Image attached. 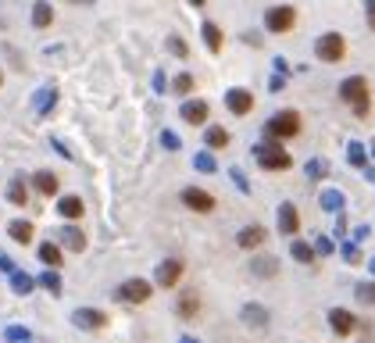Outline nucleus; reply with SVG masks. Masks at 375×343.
<instances>
[{"mask_svg": "<svg viewBox=\"0 0 375 343\" xmlns=\"http://www.w3.org/2000/svg\"><path fill=\"white\" fill-rule=\"evenodd\" d=\"M339 101H347V104L354 108L358 118H368V111H372V89H368V79H365V75L343 79V82H339Z\"/></svg>", "mask_w": 375, "mask_h": 343, "instance_id": "f257e3e1", "label": "nucleus"}, {"mask_svg": "<svg viewBox=\"0 0 375 343\" xmlns=\"http://www.w3.org/2000/svg\"><path fill=\"white\" fill-rule=\"evenodd\" d=\"M300 111H293V108H286V111H275L268 122H265V136L268 140H293V136H300Z\"/></svg>", "mask_w": 375, "mask_h": 343, "instance_id": "f03ea898", "label": "nucleus"}, {"mask_svg": "<svg viewBox=\"0 0 375 343\" xmlns=\"http://www.w3.org/2000/svg\"><path fill=\"white\" fill-rule=\"evenodd\" d=\"M254 154H258V165H261L265 172H286V168L293 165V158L283 150V143H279V140H268V143L254 147Z\"/></svg>", "mask_w": 375, "mask_h": 343, "instance_id": "7ed1b4c3", "label": "nucleus"}, {"mask_svg": "<svg viewBox=\"0 0 375 343\" xmlns=\"http://www.w3.org/2000/svg\"><path fill=\"white\" fill-rule=\"evenodd\" d=\"M315 57L325 61V65H339V61L347 57V40L339 33H322L318 43H315Z\"/></svg>", "mask_w": 375, "mask_h": 343, "instance_id": "20e7f679", "label": "nucleus"}, {"mask_svg": "<svg viewBox=\"0 0 375 343\" xmlns=\"http://www.w3.org/2000/svg\"><path fill=\"white\" fill-rule=\"evenodd\" d=\"M293 25H297V11L290 4H275L265 11V29L275 36H283V33H293Z\"/></svg>", "mask_w": 375, "mask_h": 343, "instance_id": "39448f33", "label": "nucleus"}, {"mask_svg": "<svg viewBox=\"0 0 375 343\" xmlns=\"http://www.w3.org/2000/svg\"><path fill=\"white\" fill-rule=\"evenodd\" d=\"M150 293H154V286L147 279H125L118 286V300H125V304H143V300H150Z\"/></svg>", "mask_w": 375, "mask_h": 343, "instance_id": "423d86ee", "label": "nucleus"}, {"mask_svg": "<svg viewBox=\"0 0 375 343\" xmlns=\"http://www.w3.org/2000/svg\"><path fill=\"white\" fill-rule=\"evenodd\" d=\"M226 108H229L236 118L250 115V111H254V93H250V89H243V86L229 89V93H226Z\"/></svg>", "mask_w": 375, "mask_h": 343, "instance_id": "0eeeda50", "label": "nucleus"}, {"mask_svg": "<svg viewBox=\"0 0 375 343\" xmlns=\"http://www.w3.org/2000/svg\"><path fill=\"white\" fill-rule=\"evenodd\" d=\"M182 204L190 211H214V197L207 190H197V186H186L182 190Z\"/></svg>", "mask_w": 375, "mask_h": 343, "instance_id": "6e6552de", "label": "nucleus"}, {"mask_svg": "<svg viewBox=\"0 0 375 343\" xmlns=\"http://www.w3.org/2000/svg\"><path fill=\"white\" fill-rule=\"evenodd\" d=\"M154 279H158V286H179V279H182V261L179 258H168V261H161L158 265V275H154Z\"/></svg>", "mask_w": 375, "mask_h": 343, "instance_id": "1a4fd4ad", "label": "nucleus"}, {"mask_svg": "<svg viewBox=\"0 0 375 343\" xmlns=\"http://www.w3.org/2000/svg\"><path fill=\"white\" fill-rule=\"evenodd\" d=\"M72 322L79 329H104L108 326V315H104V311H97V307H79L75 315H72Z\"/></svg>", "mask_w": 375, "mask_h": 343, "instance_id": "9d476101", "label": "nucleus"}, {"mask_svg": "<svg viewBox=\"0 0 375 343\" xmlns=\"http://www.w3.org/2000/svg\"><path fill=\"white\" fill-rule=\"evenodd\" d=\"M329 326H332V333H339V336H351V333L358 329V319L351 315L347 307H332V311H329Z\"/></svg>", "mask_w": 375, "mask_h": 343, "instance_id": "9b49d317", "label": "nucleus"}, {"mask_svg": "<svg viewBox=\"0 0 375 343\" xmlns=\"http://www.w3.org/2000/svg\"><path fill=\"white\" fill-rule=\"evenodd\" d=\"M179 115H182L186 126H204L207 115H211V108H207V101H186Z\"/></svg>", "mask_w": 375, "mask_h": 343, "instance_id": "f8f14e48", "label": "nucleus"}, {"mask_svg": "<svg viewBox=\"0 0 375 343\" xmlns=\"http://www.w3.org/2000/svg\"><path fill=\"white\" fill-rule=\"evenodd\" d=\"M279 229H283L286 236H297L300 233V214H297V207L290 200L279 204Z\"/></svg>", "mask_w": 375, "mask_h": 343, "instance_id": "ddd939ff", "label": "nucleus"}, {"mask_svg": "<svg viewBox=\"0 0 375 343\" xmlns=\"http://www.w3.org/2000/svg\"><path fill=\"white\" fill-rule=\"evenodd\" d=\"M265 229L261 226H247V229H240V236H236V243L243 247V251H258V247L265 243Z\"/></svg>", "mask_w": 375, "mask_h": 343, "instance_id": "4468645a", "label": "nucleus"}, {"mask_svg": "<svg viewBox=\"0 0 375 343\" xmlns=\"http://www.w3.org/2000/svg\"><path fill=\"white\" fill-rule=\"evenodd\" d=\"M57 240L68 247V251H86V233L75 229V226H61L57 229Z\"/></svg>", "mask_w": 375, "mask_h": 343, "instance_id": "2eb2a0df", "label": "nucleus"}, {"mask_svg": "<svg viewBox=\"0 0 375 343\" xmlns=\"http://www.w3.org/2000/svg\"><path fill=\"white\" fill-rule=\"evenodd\" d=\"M175 311H179V319H197V311H200V297H197L193 290H182V297H179Z\"/></svg>", "mask_w": 375, "mask_h": 343, "instance_id": "dca6fc26", "label": "nucleus"}, {"mask_svg": "<svg viewBox=\"0 0 375 343\" xmlns=\"http://www.w3.org/2000/svg\"><path fill=\"white\" fill-rule=\"evenodd\" d=\"M204 143H207V150H226V147L233 143V136H229L226 126H211V129L204 133Z\"/></svg>", "mask_w": 375, "mask_h": 343, "instance_id": "f3484780", "label": "nucleus"}, {"mask_svg": "<svg viewBox=\"0 0 375 343\" xmlns=\"http://www.w3.org/2000/svg\"><path fill=\"white\" fill-rule=\"evenodd\" d=\"M243 322H247L250 329H265V326H268V311H265L261 304H243Z\"/></svg>", "mask_w": 375, "mask_h": 343, "instance_id": "a211bd4d", "label": "nucleus"}, {"mask_svg": "<svg viewBox=\"0 0 375 343\" xmlns=\"http://www.w3.org/2000/svg\"><path fill=\"white\" fill-rule=\"evenodd\" d=\"M250 272H254V275H261V279H272V275H279V258H272V254H261V258H254V261H250Z\"/></svg>", "mask_w": 375, "mask_h": 343, "instance_id": "6ab92c4d", "label": "nucleus"}, {"mask_svg": "<svg viewBox=\"0 0 375 343\" xmlns=\"http://www.w3.org/2000/svg\"><path fill=\"white\" fill-rule=\"evenodd\" d=\"M33 182H36V190H40L43 197H54V194L61 190V179H57L54 172H36V175H33Z\"/></svg>", "mask_w": 375, "mask_h": 343, "instance_id": "aec40b11", "label": "nucleus"}, {"mask_svg": "<svg viewBox=\"0 0 375 343\" xmlns=\"http://www.w3.org/2000/svg\"><path fill=\"white\" fill-rule=\"evenodd\" d=\"M57 211H61V218H82V197H75V194H68V197H61L57 200Z\"/></svg>", "mask_w": 375, "mask_h": 343, "instance_id": "412c9836", "label": "nucleus"}, {"mask_svg": "<svg viewBox=\"0 0 375 343\" xmlns=\"http://www.w3.org/2000/svg\"><path fill=\"white\" fill-rule=\"evenodd\" d=\"M33 25L36 29H50L54 25V8L47 4V0H36V4H33Z\"/></svg>", "mask_w": 375, "mask_h": 343, "instance_id": "4be33fe9", "label": "nucleus"}, {"mask_svg": "<svg viewBox=\"0 0 375 343\" xmlns=\"http://www.w3.org/2000/svg\"><path fill=\"white\" fill-rule=\"evenodd\" d=\"M204 43H207V50L211 54H222V29H218L214 22H204Z\"/></svg>", "mask_w": 375, "mask_h": 343, "instance_id": "5701e85b", "label": "nucleus"}, {"mask_svg": "<svg viewBox=\"0 0 375 343\" xmlns=\"http://www.w3.org/2000/svg\"><path fill=\"white\" fill-rule=\"evenodd\" d=\"M8 233H11L15 243H33V222H25V218H15Z\"/></svg>", "mask_w": 375, "mask_h": 343, "instance_id": "b1692460", "label": "nucleus"}, {"mask_svg": "<svg viewBox=\"0 0 375 343\" xmlns=\"http://www.w3.org/2000/svg\"><path fill=\"white\" fill-rule=\"evenodd\" d=\"M40 261L43 265H50V268H61V261H65V258H61V247L57 243H40Z\"/></svg>", "mask_w": 375, "mask_h": 343, "instance_id": "393cba45", "label": "nucleus"}, {"mask_svg": "<svg viewBox=\"0 0 375 343\" xmlns=\"http://www.w3.org/2000/svg\"><path fill=\"white\" fill-rule=\"evenodd\" d=\"M193 86H197V79H193L190 72H179V75L172 79V93H179V97H190Z\"/></svg>", "mask_w": 375, "mask_h": 343, "instance_id": "a878e982", "label": "nucleus"}, {"mask_svg": "<svg viewBox=\"0 0 375 343\" xmlns=\"http://www.w3.org/2000/svg\"><path fill=\"white\" fill-rule=\"evenodd\" d=\"M8 200H11V204H18V207L29 200V190H25V179H22V175H15V179H11V186H8Z\"/></svg>", "mask_w": 375, "mask_h": 343, "instance_id": "bb28decb", "label": "nucleus"}, {"mask_svg": "<svg viewBox=\"0 0 375 343\" xmlns=\"http://www.w3.org/2000/svg\"><path fill=\"white\" fill-rule=\"evenodd\" d=\"M33 286H36V279L29 275V272H18V268L11 272V290H15V293H29Z\"/></svg>", "mask_w": 375, "mask_h": 343, "instance_id": "cd10ccee", "label": "nucleus"}, {"mask_svg": "<svg viewBox=\"0 0 375 343\" xmlns=\"http://www.w3.org/2000/svg\"><path fill=\"white\" fill-rule=\"evenodd\" d=\"M290 254H293V261L307 265L311 258H315V247H311V243H304V240H293V247H290Z\"/></svg>", "mask_w": 375, "mask_h": 343, "instance_id": "c85d7f7f", "label": "nucleus"}, {"mask_svg": "<svg viewBox=\"0 0 375 343\" xmlns=\"http://www.w3.org/2000/svg\"><path fill=\"white\" fill-rule=\"evenodd\" d=\"M318 200H322V207H325V211H336V214H339V211H343V200H347V197H343L339 190H325Z\"/></svg>", "mask_w": 375, "mask_h": 343, "instance_id": "c756f323", "label": "nucleus"}, {"mask_svg": "<svg viewBox=\"0 0 375 343\" xmlns=\"http://www.w3.org/2000/svg\"><path fill=\"white\" fill-rule=\"evenodd\" d=\"M40 286H43V290H50L54 297L61 293V275H57V268H54V272H43V275H40Z\"/></svg>", "mask_w": 375, "mask_h": 343, "instance_id": "7c9ffc66", "label": "nucleus"}, {"mask_svg": "<svg viewBox=\"0 0 375 343\" xmlns=\"http://www.w3.org/2000/svg\"><path fill=\"white\" fill-rule=\"evenodd\" d=\"M168 50H172L175 57H190V47H186L182 36H168Z\"/></svg>", "mask_w": 375, "mask_h": 343, "instance_id": "2f4dec72", "label": "nucleus"}, {"mask_svg": "<svg viewBox=\"0 0 375 343\" xmlns=\"http://www.w3.org/2000/svg\"><path fill=\"white\" fill-rule=\"evenodd\" d=\"M354 293H358V300H361V304H375V283H361Z\"/></svg>", "mask_w": 375, "mask_h": 343, "instance_id": "473e14b6", "label": "nucleus"}, {"mask_svg": "<svg viewBox=\"0 0 375 343\" xmlns=\"http://www.w3.org/2000/svg\"><path fill=\"white\" fill-rule=\"evenodd\" d=\"M307 175L311 179H322V175H329V165L318 158V161H307Z\"/></svg>", "mask_w": 375, "mask_h": 343, "instance_id": "72a5a7b5", "label": "nucleus"}, {"mask_svg": "<svg viewBox=\"0 0 375 343\" xmlns=\"http://www.w3.org/2000/svg\"><path fill=\"white\" fill-rule=\"evenodd\" d=\"M4 340H11V343H22V340H29V329H22V326H11V329L4 333Z\"/></svg>", "mask_w": 375, "mask_h": 343, "instance_id": "f704fd0d", "label": "nucleus"}, {"mask_svg": "<svg viewBox=\"0 0 375 343\" xmlns=\"http://www.w3.org/2000/svg\"><path fill=\"white\" fill-rule=\"evenodd\" d=\"M351 165L365 168V147H361V143H351Z\"/></svg>", "mask_w": 375, "mask_h": 343, "instance_id": "c9c22d12", "label": "nucleus"}, {"mask_svg": "<svg viewBox=\"0 0 375 343\" xmlns=\"http://www.w3.org/2000/svg\"><path fill=\"white\" fill-rule=\"evenodd\" d=\"M193 165H197L200 172H214V158H211V154H197Z\"/></svg>", "mask_w": 375, "mask_h": 343, "instance_id": "e433bc0d", "label": "nucleus"}, {"mask_svg": "<svg viewBox=\"0 0 375 343\" xmlns=\"http://www.w3.org/2000/svg\"><path fill=\"white\" fill-rule=\"evenodd\" d=\"M343 258H347L351 265H358V261H361V251H358L354 243H347V247H343Z\"/></svg>", "mask_w": 375, "mask_h": 343, "instance_id": "4c0bfd02", "label": "nucleus"}, {"mask_svg": "<svg viewBox=\"0 0 375 343\" xmlns=\"http://www.w3.org/2000/svg\"><path fill=\"white\" fill-rule=\"evenodd\" d=\"M365 18H368V29L375 33V0H365Z\"/></svg>", "mask_w": 375, "mask_h": 343, "instance_id": "58836bf2", "label": "nucleus"}, {"mask_svg": "<svg viewBox=\"0 0 375 343\" xmlns=\"http://www.w3.org/2000/svg\"><path fill=\"white\" fill-rule=\"evenodd\" d=\"M315 254H332V240H315Z\"/></svg>", "mask_w": 375, "mask_h": 343, "instance_id": "ea45409f", "label": "nucleus"}, {"mask_svg": "<svg viewBox=\"0 0 375 343\" xmlns=\"http://www.w3.org/2000/svg\"><path fill=\"white\" fill-rule=\"evenodd\" d=\"M161 143H165L168 150H179V136H175V133H165V136H161Z\"/></svg>", "mask_w": 375, "mask_h": 343, "instance_id": "a19ab883", "label": "nucleus"}, {"mask_svg": "<svg viewBox=\"0 0 375 343\" xmlns=\"http://www.w3.org/2000/svg\"><path fill=\"white\" fill-rule=\"evenodd\" d=\"M0 268H4V272H15V261H11L8 254H0Z\"/></svg>", "mask_w": 375, "mask_h": 343, "instance_id": "79ce46f5", "label": "nucleus"}, {"mask_svg": "<svg viewBox=\"0 0 375 343\" xmlns=\"http://www.w3.org/2000/svg\"><path fill=\"white\" fill-rule=\"evenodd\" d=\"M179 343H197V340H193V336H182V340H179Z\"/></svg>", "mask_w": 375, "mask_h": 343, "instance_id": "37998d69", "label": "nucleus"}, {"mask_svg": "<svg viewBox=\"0 0 375 343\" xmlns=\"http://www.w3.org/2000/svg\"><path fill=\"white\" fill-rule=\"evenodd\" d=\"M190 4H193V8H204V0H190Z\"/></svg>", "mask_w": 375, "mask_h": 343, "instance_id": "c03bdc74", "label": "nucleus"}, {"mask_svg": "<svg viewBox=\"0 0 375 343\" xmlns=\"http://www.w3.org/2000/svg\"><path fill=\"white\" fill-rule=\"evenodd\" d=\"M0 86H4V72H0Z\"/></svg>", "mask_w": 375, "mask_h": 343, "instance_id": "a18cd8bd", "label": "nucleus"}, {"mask_svg": "<svg viewBox=\"0 0 375 343\" xmlns=\"http://www.w3.org/2000/svg\"><path fill=\"white\" fill-rule=\"evenodd\" d=\"M372 272H375V261H372Z\"/></svg>", "mask_w": 375, "mask_h": 343, "instance_id": "49530a36", "label": "nucleus"}, {"mask_svg": "<svg viewBox=\"0 0 375 343\" xmlns=\"http://www.w3.org/2000/svg\"><path fill=\"white\" fill-rule=\"evenodd\" d=\"M25 343H29V340H25Z\"/></svg>", "mask_w": 375, "mask_h": 343, "instance_id": "de8ad7c7", "label": "nucleus"}]
</instances>
